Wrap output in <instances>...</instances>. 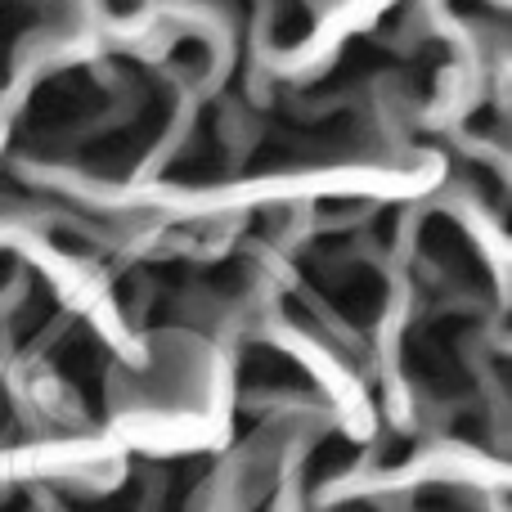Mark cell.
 Returning a JSON list of instances; mask_svg holds the SVG:
<instances>
[{"label":"cell","mask_w":512,"mask_h":512,"mask_svg":"<svg viewBox=\"0 0 512 512\" xmlns=\"http://www.w3.org/2000/svg\"><path fill=\"white\" fill-rule=\"evenodd\" d=\"M108 5H113V9H131L135 0H108Z\"/></svg>","instance_id":"cell-1"}]
</instances>
